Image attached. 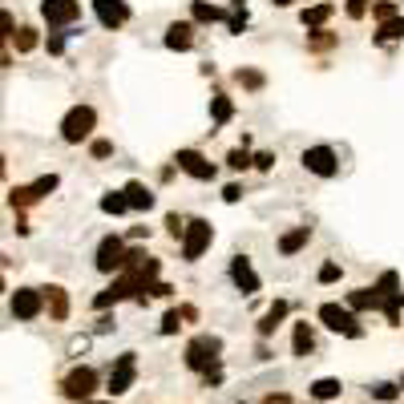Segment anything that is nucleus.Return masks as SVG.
<instances>
[{
	"label": "nucleus",
	"mask_w": 404,
	"mask_h": 404,
	"mask_svg": "<svg viewBox=\"0 0 404 404\" xmlns=\"http://www.w3.org/2000/svg\"><path fill=\"white\" fill-rule=\"evenodd\" d=\"M218 352H223V340H218V336H198V340L186 348V364L194 368V372H215Z\"/></svg>",
	"instance_id": "obj_1"
},
{
	"label": "nucleus",
	"mask_w": 404,
	"mask_h": 404,
	"mask_svg": "<svg viewBox=\"0 0 404 404\" xmlns=\"http://www.w3.org/2000/svg\"><path fill=\"white\" fill-rule=\"evenodd\" d=\"M93 122H97V114H93L89 105H73L61 122V138L65 142H85L89 134H93Z\"/></svg>",
	"instance_id": "obj_2"
},
{
	"label": "nucleus",
	"mask_w": 404,
	"mask_h": 404,
	"mask_svg": "<svg viewBox=\"0 0 404 404\" xmlns=\"http://www.w3.org/2000/svg\"><path fill=\"white\" fill-rule=\"evenodd\" d=\"M319 319H324L331 331H344V336H352V340H360V336H364V328H360V324H356V316H352V307L324 303V307H319Z\"/></svg>",
	"instance_id": "obj_3"
},
{
	"label": "nucleus",
	"mask_w": 404,
	"mask_h": 404,
	"mask_svg": "<svg viewBox=\"0 0 404 404\" xmlns=\"http://www.w3.org/2000/svg\"><path fill=\"white\" fill-rule=\"evenodd\" d=\"M211 235H215L211 223H206V218H194V223L186 227V235H182V259H186V263L202 259V251L211 247Z\"/></svg>",
	"instance_id": "obj_4"
},
{
	"label": "nucleus",
	"mask_w": 404,
	"mask_h": 404,
	"mask_svg": "<svg viewBox=\"0 0 404 404\" xmlns=\"http://www.w3.org/2000/svg\"><path fill=\"white\" fill-rule=\"evenodd\" d=\"M93 388H97V372H93V368H73V372L65 376V396H69V400L85 404Z\"/></svg>",
	"instance_id": "obj_5"
},
{
	"label": "nucleus",
	"mask_w": 404,
	"mask_h": 404,
	"mask_svg": "<svg viewBox=\"0 0 404 404\" xmlns=\"http://www.w3.org/2000/svg\"><path fill=\"white\" fill-rule=\"evenodd\" d=\"M303 166H307L312 174H319V178H331L336 174V166H340V158H336L331 146H312V150H303Z\"/></svg>",
	"instance_id": "obj_6"
},
{
	"label": "nucleus",
	"mask_w": 404,
	"mask_h": 404,
	"mask_svg": "<svg viewBox=\"0 0 404 404\" xmlns=\"http://www.w3.org/2000/svg\"><path fill=\"white\" fill-rule=\"evenodd\" d=\"M134 376H138V360H134V352L117 356L114 372H110V392H114V396H122V392H129V388H134Z\"/></svg>",
	"instance_id": "obj_7"
},
{
	"label": "nucleus",
	"mask_w": 404,
	"mask_h": 404,
	"mask_svg": "<svg viewBox=\"0 0 404 404\" xmlns=\"http://www.w3.org/2000/svg\"><path fill=\"white\" fill-rule=\"evenodd\" d=\"M41 13L49 25H73L81 16V0H41Z\"/></svg>",
	"instance_id": "obj_8"
},
{
	"label": "nucleus",
	"mask_w": 404,
	"mask_h": 404,
	"mask_svg": "<svg viewBox=\"0 0 404 404\" xmlns=\"http://www.w3.org/2000/svg\"><path fill=\"white\" fill-rule=\"evenodd\" d=\"M126 247H122V239H101V247H97V271H105V275H114L117 267H126Z\"/></svg>",
	"instance_id": "obj_9"
},
{
	"label": "nucleus",
	"mask_w": 404,
	"mask_h": 404,
	"mask_svg": "<svg viewBox=\"0 0 404 404\" xmlns=\"http://www.w3.org/2000/svg\"><path fill=\"white\" fill-rule=\"evenodd\" d=\"M93 13H97V21L105 28H117L129 21V4L126 0H93Z\"/></svg>",
	"instance_id": "obj_10"
},
{
	"label": "nucleus",
	"mask_w": 404,
	"mask_h": 404,
	"mask_svg": "<svg viewBox=\"0 0 404 404\" xmlns=\"http://www.w3.org/2000/svg\"><path fill=\"white\" fill-rule=\"evenodd\" d=\"M178 166H182L190 178H198V182H211V178H215V166L206 162L198 150H178Z\"/></svg>",
	"instance_id": "obj_11"
},
{
	"label": "nucleus",
	"mask_w": 404,
	"mask_h": 404,
	"mask_svg": "<svg viewBox=\"0 0 404 404\" xmlns=\"http://www.w3.org/2000/svg\"><path fill=\"white\" fill-rule=\"evenodd\" d=\"M230 279H235L247 295H255V291H259V275H255V267H251V259H247V255H235V259H230Z\"/></svg>",
	"instance_id": "obj_12"
},
{
	"label": "nucleus",
	"mask_w": 404,
	"mask_h": 404,
	"mask_svg": "<svg viewBox=\"0 0 404 404\" xmlns=\"http://www.w3.org/2000/svg\"><path fill=\"white\" fill-rule=\"evenodd\" d=\"M13 316L16 319H33V316H41V291H33V287H21L13 295Z\"/></svg>",
	"instance_id": "obj_13"
},
{
	"label": "nucleus",
	"mask_w": 404,
	"mask_h": 404,
	"mask_svg": "<svg viewBox=\"0 0 404 404\" xmlns=\"http://www.w3.org/2000/svg\"><path fill=\"white\" fill-rule=\"evenodd\" d=\"M348 307H352V312H364V307H384V295H380L376 287H360V291H352V295H348Z\"/></svg>",
	"instance_id": "obj_14"
},
{
	"label": "nucleus",
	"mask_w": 404,
	"mask_h": 404,
	"mask_svg": "<svg viewBox=\"0 0 404 404\" xmlns=\"http://www.w3.org/2000/svg\"><path fill=\"white\" fill-rule=\"evenodd\" d=\"M122 194L129 198V206H134V211H150V206H154V194L142 186V182H126V190H122Z\"/></svg>",
	"instance_id": "obj_15"
},
{
	"label": "nucleus",
	"mask_w": 404,
	"mask_h": 404,
	"mask_svg": "<svg viewBox=\"0 0 404 404\" xmlns=\"http://www.w3.org/2000/svg\"><path fill=\"white\" fill-rule=\"evenodd\" d=\"M283 316H287V303H283V299H275L271 307H267V316L259 319V336H271V331L279 328V319H283Z\"/></svg>",
	"instance_id": "obj_16"
},
{
	"label": "nucleus",
	"mask_w": 404,
	"mask_h": 404,
	"mask_svg": "<svg viewBox=\"0 0 404 404\" xmlns=\"http://www.w3.org/2000/svg\"><path fill=\"white\" fill-rule=\"evenodd\" d=\"M307 239H312V230H307V227H295V230H287V235L279 239V251H283V255H295L299 247H307Z\"/></svg>",
	"instance_id": "obj_17"
},
{
	"label": "nucleus",
	"mask_w": 404,
	"mask_h": 404,
	"mask_svg": "<svg viewBox=\"0 0 404 404\" xmlns=\"http://www.w3.org/2000/svg\"><path fill=\"white\" fill-rule=\"evenodd\" d=\"M194 45V37H190V25H170L166 28V49H190Z\"/></svg>",
	"instance_id": "obj_18"
},
{
	"label": "nucleus",
	"mask_w": 404,
	"mask_h": 404,
	"mask_svg": "<svg viewBox=\"0 0 404 404\" xmlns=\"http://www.w3.org/2000/svg\"><path fill=\"white\" fill-rule=\"evenodd\" d=\"M340 392H344V384L336 376H324V380L312 384V396H316V400H331V396H340Z\"/></svg>",
	"instance_id": "obj_19"
},
{
	"label": "nucleus",
	"mask_w": 404,
	"mask_h": 404,
	"mask_svg": "<svg viewBox=\"0 0 404 404\" xmlns=\"http://www.w3.org/2000/svg\"><path fill=\"white\" fill-rule=\"evenodd\" d=\"M291 348H295V356H307L312 348H316V336H312L307 324H295V340H291Z\"/></svg>",
	"instance_id": "obj_20"
},
{
	"label": "nucleus",
	"mask_w": 404,
	"mask_h": 404,
	"mask_svg": "<svg viewBox=\"0 0 404 404\" xmlns=\"http://www.w3.org/2000/svg\"><path fill=\"white\" fill-rule=\"evenodd\" d=\"M190 13H194V21H223V16H227L218 4H206V0H194Z\"/></svg>",
	"instance_id": "obj_21"
},
{
	"label": "nucleus",
	"mask_w": 404,
	"mask_h": 404,
	"mask_svg": "<svg viewBox=\"0 0 404 404\" xmlns=\"http://www.w3.org/2000/svg\"><path fill=\"white\" fill-rule=\"evenodd\" d=\"M49 307H53V316L57 319L69 316V295H65V287H49Z\"/></svg>",
	"instance_id": "obj_22"
},
{
	"label": "nucleus",
	"mask_w": 404,
	"mask_h": 404,
	"mask_svg": "<svg viewBox=\"0 0 404 404\" xmlns=\"http://www.w3.org/2000/svg\"><path fill=\"white\" fill-rule=\"evenodd\" d=\"M101 211H105V215H126L129 198L126 194H105V198H101Z\"/></svg>",
	"instance_id": "obj_23"
},
{
	"label": "nucleus",
	"mask_w": 404,
	"mask_h": 404,
	"mask_svg": "<svg viewBox=\"0 0 404 404\" xmlns=\"http://www.w3.org/2000/svg\"><path fill=\"white\" fill-rule=\"evenodd\" d=\"M328 16H331V4H316V9H307V13H303V25H307V28H319Z\"/></svg>",
	"instance_id": "obj_24"
},
{
	"label": "nucleus",
	"mask_w": 404,
	"mask_h": 404,
	"mask_svg": "<svg viewBox=\"0 0 404 404\" xmlns=\"http://www.w3.org/2000/svg\"><path fill=\"white\" fill-rule=\"evenodd\" d=\"M230 114H235L230 97H215V101H211V117H215L218 126H223V122H230Z\"/></svg>",
	"instance_id": "obj_25"
},
{
	"label": "nucleus",
	"mask_w": 404,
	"mask_h": 404,
	"mask_svg": "<svg viewBox=\"0 0 404 404\" xmlns=\"http://www.w3.org/2000/svg\"><path fill=\"white\" fill-rule=\"evenodd\" d=\"M404 37V16H396V21H388V25H380L376 41H400Z\"/></svg>",
	"instance_id": "obj_26"
},
{
	"label": "nucleus",
	"mask_w": 404,
	"mask_h": 404,
	"mask_svg": "<svg viewBox=\"0 0 404 404\" xmlns=\"http://www.w3.org/2000/svg\"><path fill=\"white\" fill-rule=\"evenodd\" d=\"M9 202H13V206H28V202H37V198H33V186H13V190H9Z\"/></svg>",
	"instance_id": "obj_27"
},
{
	"label": "nucleus",
	"mask_w": 404,
	"mask_h": 404,
	"mask_svg": "<svg viewBox=\"0 0 404 404\" xmlns=\"http://www.w3.org/2000/svg\"><path fill=\"white\" fill-rule=\"evenodd\" d=\"M396 283H400V279H396V271H384V275H380V295H388V299H392V295H400V291H396Z\"/></svg>",
	"instance_id": "obj_28"
},
{
	"label": "nucleus",
	"mask_w": 404,
	"mask_h": 404,
	"mask_svg": "<svg viewBox=\"0 0 404 404\" xmlns=\"http://www.w3.org/2000/svg\"><path fill=\"white\" fill-rule=\"evenodd\" d=\"M49 190H57V174H45L33 182V198H41V194H49Z\"/></svg>",
	"instance_id": "obj_29"
},
{
	"label": "nucleus",
	"mask_w": 404,
	"mask_h": 404,
	"mask_svg": "<svg viewBox=\"0 0 404 404\" xmlns=\"http://www.w3.org/2000/svg\"><path fill=\"white\" fill-rule=\"evenodd\" d=\"M376 21H380V25L396 21V4H392V0H380V4H376Z\"/></svg>",
	"instance_id": "obj_30"
},
{
	"label": "nucleus",
	"mask_w": 404,
	"mask_h": 404,
	"mask_svg": "<svg viewBox=\"0 0 404 404\" xmlns=\"http://www.w3.org/2000/svg\"><path fill=\"white\" fill-rule=\"evenodd\" d=\"M89 154H93V158H110V154H114V142L93 138V142H89Z\"/></svg>",
	"instance_id": "obj_31"
},
{
	"label": "nucleus",
	"mask_w": 404,
	"mask_h": 404,
	"mask_svg": "<svg viewBox=\"0 0 404 404\" xmlns=\"http://www.w3.org/2000/svg\"><path fill=\"white\" fill-rule=\"evenodd\" d=\"M178 328H182V312H166V319H162V336H174Z\"/></svg>",
	"instance_id": "obj_32"
},
{
	"label": "nucleus",
	"mask_w": 404,
	"mask_h": 404,
	"mask_svg": "<svg viewBox=\"0 0 404 404\" xmlns=\"http://www.w3.org/2000/svg\"><path fill=\"white\" fill-rule=\"evenodd\" d=\"M33 45H37V33H33V28H21V33H16V49L28 53Z\"/></svg>",
	"instance_id": "obj_33"
},
{
	"label": "nucleus",
	"mask_w": 404,
	"mask_h": 404,
	"mask_svg": "<svg viewBox=\"0 0 404 404\" xmlns=\"http://www.w3.org/2000/svg\"><path fill=\"white\" fill-rule=\"evenodd\" d=\"M230 170H247V166H251V158H247V150H230Z\"/></svg>",
	"instance_id": "obj_34"
},
{
	"label": "nucleus",
	"mask_w": 404,
	"mask_h": 404,
	"mask_svg": "<svg viewBox=\"0 0 404 404\" xmlns=\"http://www.w3.org/2000/svg\"><path fill=\"white\" fill-rule=\"evenodd\" d=\"M336 279H340V267H336V263L319 267V283H336Z\"/></svg>",
	"instance_id": "obj_35"
},
{
	"label": "nucleus",
	"mask_w": 404,
	"mask_h": 404,
	"mask_svg": "<svg viewBox=\"0 0 404 404\" xmlns=\"http://www.w3.org/2000/svg\"><path fill=\"white\" fill-rule=\"evenodd\" d=\"M166 227H170V235L178 239V235H186V227H190V223H182L178 215H166Z\"/></svg>",
	"instance_id": "obj_36"
},
{
	"label": "nucleus",
	"mask_w": 404,
	"mask_h": 404,
	"mask_svg": "<svg viewBox=\"0 0 404 404\" xmlns=\"http://www.w3.org/2000/svg\"><path fill=\"white\" fill-rule=\"evenodd\" d=\"M372 396H376V400H396V384H376Z\"/></svg>",
	"instance_id": "obj_37"
},
{
	"label": "nucleus",
	"mask_w": 404,
	"mask_h": 404,
	"mask_svg": "<svg viewBox=\"0 0 404 404\" xmlns=\"http://www.w3.org/2000/svg\"><path fill=\"white\" fill-rule=\"evenodd\" d=\"M239 81H243V85H251V89H259V85H263V73H251V69H239Z\"/></svg>",
	"instance_id": "obj_38"
},
{
	"label": "nucleus",
	"mask_w": 404,
	"mask_h": 404,
	"mask_svg": "<svg viewBox=\"0 0 404 404\" xmlns=\"http://www.w3.org/2000/svg\"><path fill=\"white\" fill-rule=\"evenodd\" d=\"M364 13H368V0H348V16H352V21H360Z\"/></svg>",
	"instance_id": "obj_39"
},
{
	"label": "nucleus",
	"mask_w": 404,
	"mask_h": 404,
	"mask_svg": "<svg viewBox=\"0 0 404 404\" xmlns=\"http://www.w3.org/2000/svg\"><path fill=\"white\" fill-rule=\"evenodd\" d=\"M255 166H259V170H271V166H275V154H259V158H255Z\"/></svg>",
	"instance_id": "obj_40"
},
{
	"label": "nucleus",
	"mask_w": 404,
	"mask_h": 404,
	"mask_svg": "<svg viewBox=\"0 0 404 404\" xmlns=\"http://www.w3.org/2000/svg\"><path fill=\"white\" fill-rule=\"evenodd\" d=\"M223 198H227V202H239L243 190H239V186H227V190H223Z\"/></svg>",
	"instance_id": "obj_41"
},
{
	"label": "nucleus",
	"mask_w": 404,
	"mask_h": 404,
	"mask_svg": "<svg viewBox=\"0 0 404 404\" xmlns=\"http://www.w3.org/2000/svg\"><path fill=\"white\" fill-rule=\"evenodd\" d=\"M65 49V37H49V53H61Z\"/></svg>",
	"instance_id": "obj_42"
},
{
	"label": "nucleus",
	"mask_w": 404,
	"mask_h": 404,
	"mask_svg": "<svg viewBox=\"0 0 404 404\" xmlns=\"http://www.w3.org/2000/svg\"><path fill=\"white\" fill-rule=\"evenodd\" d=\"M275 4H279V9H287V4H295V0H275Z\"/></svg>",
	"instance_id": "obj_43"
},
{
	"label": "nucleus",
	"mask_w": 404,
	"mask_h": 404,
	"mask_svg": "<svg viewBox=\"0 0 404 404\" xmlns=\"http://www.w3.org/2000/svg\"><path fill=\"white\" fill-rule=\"evenodd\" d=\"M85 404H114V400H85Z\"/></svg>",
	"instance_id": "obj_44"
}]
</instances>
